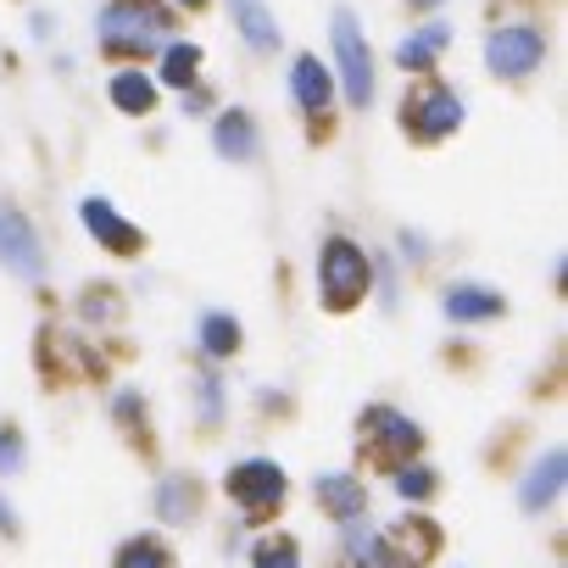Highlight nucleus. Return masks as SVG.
<instances>
[{"label": "nucleus", "instance_id": "bb28decb", "mask_svg": "<svg viewBox=\"0 0 568 568\" xmlns=\"http://www.w3.org/2000/svg\"><path fill=\"white\" fill-rule=\"evenodd\" d=\"M112 313H118L112 296H84V318H112Z\"/></svg>", "mask_w": 568, "mask_h": 568}, {"label": "nucleus", "instance_id": "0eeeda50", "mask_svg": "<svg viewBox=\"0 0 568 568\" xmlns=\"http://www.w3.org/2000/svg\"><path fill=\"white\" fill-rule=\"evenodd\" d=\"M0 262H7V273H18V278H40L45 273L40 234L12 201H0Z\"/></svg>", "mask_w": 568, "mask_h": 568}, {"label": "nucleus", "instance_id": "4be33fe9", "mask_svg": "<svg viewBox=\"0 0 568 568\" xmlns=\"http://www.w3.org/2000/svg\"><path fill=\"white\" fill-rule=\"evenodd\" d=\"M118 568H168V546L156 535H134V540H123Z\"/></svg>", "mask_w": 568, "mask_h": 568}, {"label": "nucleus", "instance_id": "dca6fc26", "mask_svg": "<svg viewBox=\"0 0 568 568\" xmlns=\"http://www.w3.org/2000/svg\"><path fill=\"white\" fill-rule=\"evenodd\" d=\"M446 318H457V324L501 318V296L490 291V284H452V291H446Z\"/></svg>", "mask_w": 568, "mask_h": 568}, {"label": "nucleus", "instance_id": "7ed1b4c3", "mask_svg": "<svg viewBox=\"0 0 568 568\" xmlns=\"http://www.w3.org/2000/svg\"><path fill=\"white\" fill-rule=\"evenodd\" d=\"M540 62H546V34H540L535 23H501V29H490V40H485V68H490L496 79L518 84V79L540 73Z\"/></svg>", "mask_w": 568, "mask_h": 568}, {"label": "nucleus", "instance_id": "7c9ffc66", "mask_svg": "<svg viewBox=\"0 0 568 568\" xmlns=\"http://www.w3.org/2000/svg\"><path fill=\"white\" fill-rule=\"evenodd\" d=\"M184 112L201 118V112H206V95H201V90H184Z\"/></svg>", "mask_w": 568, "mask_h": 568}, {"label": "nucleus", "instance_id": "f257e3e1", "mask_svg": "<svg viewBox=\"0 0 568 568\" xmlns=\"http://www.w3.org/2000/svg\"><path fill=\"white\" fill-rule=\"evenodd\" d=\"M168 29H173V7L168 0H106L101 12V51L106 57H151L156 45H168Z\"/></svg>", "mask_w": 568, "mask_h": 568}, {"label": "nucleus", "instance_id": "f3484780", "mask_svg": "<svg viewBox=\"0 0 568 568\" xmlns=\"http://www.w3.org/2000/svg\"><path fill=\"white\" fill-rule=\"evenodd\" d=\"M112 106H118V112H129V118L156 112V79H151V73H140V68L112 73Z\"/></svg>", "mask_w": 568, "mask_h": 568}, {"label": "nucleus", "instance_id": "2eb2a0df", "mask_svg": "<svg viewBox=\"0 0 568 568\" xmlns=\"http://www.w3.org/2000/svg\"><path fill=\"white\" fill-rule=\"evenodd\" d=\"M446 40H452V23H424V29H413V34L396 45L402 73H429V68H435V57L446 51Z\"/></svg>", "mask_w": 568, "mask_h": 568}, {"label": "nucleus", "instance_id": "cd10ccee", "mask_svg": "<svg viewBox=\"0 0 568 568\" xmlns=\"http://www.w3.org/2000/svg\"><path fill=\"white\" fill-rule=\"evenodd\" d=\"M402 256H413V262H424V256H429V245H424V234H402Z\"/></svg>", "mask_w": 568, "mask_h": 568}, {"label": "nucleus", "instance_id": "423d86ee", "mask_svg": "<svg viewBox=\"0 0 568 568\" xmlns=\"http://www.w3.org/2000/svg\"><path fill=\"white\" fill-rule=\"evenodd\" d=\"M229 496L245 518H267L284 501V468L267 463V457H245V463L229 468Z\"/></svg>", "mask_w": 568, "mask_h": 568}, {"label": "nucleus", "instance_id": "393cba45", "mask_svg": "<svg viewBox=\"0 0 568 568\" xmlns=\"http://www.w3.org/2000/svg\"><path fill=\"white\" fill-rule=\"evenodd\" d=\"M256 568H296V546L291 540H262L256 546Z\"/></svg>", "mask_w": 568, "mask_h": 568}, {"label": "nucleus", "instance_id": "ddd939ff", "mask_svg": "<svg viewBox=\"0 0 568 568\" xmlns=\"http://www.w3.org/2000/svg\"><path fill=\"white\" fill-rule=\"evenodd\" d=\"M313 496H318V507H324L329 518H341V524L363 518V507H368V490H363V479H352V474H318Z\"/></svg>", "mask_w": 568, "mask_h": 568}, {"label": "nucleus", "instance_id": "aec40b11", "mask_svg": "<svg viewBox=\"0 0 568 568\" xmlns=\"http://www.w3.org/2000/svg\"><path fill=\"white\" fill-rule=\"evenodd\" d=\"M201 352L217 357V363L234 357V352H240V318H234V313H206V318H201Z\"/></svg>", "mask_w": 568, "mask_h": 568}, {"label": "nucleus", "instance_id": "9b49d317", "mask_svg": "<svg viewBox=\"0 0 568 568\" xmlns=\"http://www.w3.org/2000/svg\"><path fill=\"white\" fill-rule=\"evenodd\" d=\"M291 95H296V106L302 112H324L329 106V95H335V73L318 62V57H296L291 62Z\"/></svg>", "mask_w": 568, "mask_h": 568}, {"label": "nucleus", "instance_id": "4468645a", "mask_svg": "<svg viewBox=\"0 0 568 568\" xmlns=\"http://www.w3.org/2000/svg\"><path fill=\"white\" fill-rule=\"evenodd\" d=\"M229 18H234L240 40H245L256 57L278 51V23H273V12H267V0H229Z\"/></svg>", "mask_w": 568, "mask_h": 568}, {"label": "nucleus", "instance_id": "a211bd4d", "mask_svg": "<svg viewBox=\"0 0 568 568\" xmlns=\"http://www.w3.org/2000/svg\"><path fill=\"white\" fill-rule=\"evenodd\" d=\"M195 73H201V45L168 40V45H162V68H156V79H162V84H173V90H190V84H195Z\"/></svg>", "mask_w": 568, "mask_h": 568}, {"label": "nucleus", "instance_id": "f8f14e48", "mask_svg": "<svg viewBox=\"0 0 568 568\" xmlns=\"http://www.w3.org/2000/svg\"><path fill=\"white\" fill-rule=\"evenodd\" d=\"M562 479H568V463H562V452H546L529 474H524V485H518V501H524V513H540V507H551L557 496H562Z\"/></svg>", "mask_w": 568, "mask_h": 568}, {"label": "nucleus", "instance_id": "1a4fd4ad", "mask_svg": "<svg viewBox=\"0 0 568 568\" xmlns=\"http://www.w3.org/2000/svg\"><path fill=\"white\" fill-rule=\"evenodd\" d=\"M363 435L385 446V457L407 463V452H418V424H407L396 407H368L363 413Z\"/></svg>", "mask_w": 568, "mask_h": 568}, {"label": "nucleus", "instance_id": "c85d7f7f", "mask_svg": "<svg viewBox=\"0 0 568 568\" xmlns=\"http://www.w3.org/2000/svg\"><path fill=\"white\" fill-rule=\"evenodd\" d=\"M118 413H123V424H134V413H145V402H140L134 390H123V396H118Z\"/></svg>", "mask_w": 568, "mask_h": 568}, {"label": "nucleus", "instance_id": "6e6552de", "mask_svg": "<svg viewBox=\"0 0 568 568\" xmlns=\"http://www.w3.org/2000/svg\"><path fill=\"white\" fill-rule=\"evenodd\" d=\"M84 223H90V234H95L112 256H134V251L145 245V234H140L134 223H123L106 195H90V201H84Z\"/></svg>", "mask_w": 568, "mask_h": 568}, {"label": "nucleus", "instance_id": "f03ea898", "mask_svg": "<svg viewBox=\"0 0 568 568\" xmlns=\"http://www.w3.org/2000/svg\"><path fill=\"white\" fill-rule=\"evenodd\" d=\"M368 284H374L368 251L357 240H346V234L324 240V251H318V296H324V307L329 313H352L368 296Z\"/></svg>", "mask_w": 568, "mask_h": 568}, {"label": "nucleus", "instance_id": "6ab92c4d", "mask_svg": "<svg viewBox=\"0 0 568 568\" xmlns=\"http://www.w3.org/2000/svg\"><path fill=\"white\" fill-rule=\"evenodd\" d=\"M195 501H201V490H195V479H184V474H173V479L156 485V513H162L168 524H190V518H195Z\"/></svg>", "mask_w": 568, "mask_h": 568}, {"label": "nucleus", "instance_id": "b1692460", "mask_svg": "<svg viewBox=\"0 0 568 568\" xmlns=\"http://www.w3.org/2000/svg\"><path fill=\"white\" fill-rule=\"evenodd\" d=\"M195 407H201V424H217V418H223V390H217V374H201V379H195Z\"/></svg>", "mask_w": 568, "mask_h": 568}, {"label": "nucleus", "instance_id": "a878e982", "mask_svg": "<svg viewBox=\"0 0 568 568\" xmlns=\"http://www.w3.org/2000/svg\"><path fill=\"white\" fill-rule=\"evenodd\" d=\"M18 468H23V435L0 429V474H18Z\"/></svg>", "mask_w": 568, "mask_h": 568}, {"label": "nucleus", "instance_id": "39448f33", "mask_svg": "<svg viewBox=\"0 0 568 568\" xmlns=\"http://www.w3.org/2000/svg\"><path fill=\"white\" fill-rule=\"evenodd\" d=\"M402 123H407V134H413V140L435 145V140H446V134H457V129H463V101H457L446 84H424V90H413V95H407Z\"/></svg>", "mask_w": 568, "mask_h": 568}, {"label": "nucleus", "instance_id": "2f4dec72", "mask_svg": "<svg viewBox=\"0 0 568 568\" xmlns=\"http://www.w3.org/2000/svg\"><path fill=\"white\" fill-rule=\"evenodd\" d=\"M168 7H190L195 12V7H206V0H168Z\"/></svg>", "mask_w": 568, "mask_h": 568}, {"label": "nucleus", "instance_id": "412c9836", "mask_svg": "<svg viewBox=\"0 0 568 568\" xmlns=\"http://www.w3.org/2000/svg\"><path fill=\"white\" fill-rule=\"evenodd\" d=\"M346 551H352V562H357V568H396L390 546H385L368 524H357V518L346 524Z\"/></svg>", "mask_w": 568, "mask_h": 568}, {"label": "nucleus", "instance_id": "c756f323", "mask_svg": "<svg viewBox=\"0 0 568 568\" xmlns=\"http://www.w3.org/2000/svg\"><path fill=\"white\" fill-rule=\"evenodd\" d=\"M0 529L18 535V513H12V501H7V496H0Z\"/></svg>", "mask_w": 568, "mask_h": 568}, {"label": "nucleus", "instance_id": "5701e85b", "mask_svg": "<svg viewBox=\"0 0 568 568\" xmlns=\"http://www.w3.org/2000/svg\"><path fill=\"white\" fill-rule=\"evenodd\" d=\"M396 490H402L407 501H429V496H435V474L418 468V463H407V468H396Z\"/></svg>", "mask_w": 568, "mask_h": 568}, {"label": "nucleus", "instance_id": "20e7f679", "mask_svg": "<svg viewBox=\"0 0 568 568\" xmlns=\"http://www.w3.org/2000/svg\"><path fill=\"white\" fill-rule=\"evenodd\" d=\"M335 73H341V90L352 106L374 101V51H368L352 12H335Z\"/></svg>", "mask_w": 568, "mask_h": 568}, {"label": "nucleus", "instance_id": "9d476101", "mask_svg": "<svg viewBox=\"0 0 568 568\" xmlns=\"http://www.w3.org/2000/svg\"><path fill=\"white\" fill-rule=\"evenodd\" d=\"M212 140H217V156H229V162H256V151H262L256 118L240 112V106H229V112L212 123Z\"/></svg>", "mask_w": 568, "mask_h": 568}, {"label": "nucleus", "instance_id": "473e14b6", "mask_svg": "<svg viewBox=\"0 0 568 568\" xmlns=\"http://www.w3.org/2000/svg\"><path fill=\"white\" fill-rule=\"evenodd\" d=\"M413 7H435V0H413Z\"/></svg>", "mask_w": 568, "mask_h": 568}]
</instances>
